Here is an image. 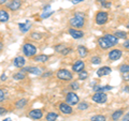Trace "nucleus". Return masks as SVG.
<instances>
[{
    "mask_svg": "<svg viewBox=\"0 0 129 121\" xmlns=\"http://www.w3.org/2000/svg\"><path fill=\"white\" fill-rule=\"evenodd\" d=\"M69 24H70L71 28L82 29L84 25H85V14L82 13V12H75L74 15L70 18Z\"/></svg>",
    "mask_w": 129,
    "mask_h": 121,
    "instance_id": "f257e3e1",
    "label": "nucleus"
},
{
    "mask_svg": "<svg viewBox=\"0 0 129 121\" xmlns=\"http://www.w3.org/2000/svg\"><path fill=\"white\" fill-rule=\"evenodd\" d=\"M23 54H24V56H26L28 58L35 57V56L37 55V47H36L34 44L26 42L23 45Z\"/></svg>",
    "mask_w": 129,
    "mask_h": 121,
    "instance_id": "f03ea898",
    "label": "nucleus"
},
{
    "mask_svg": "<svg viewBox=\"0 0 129 121\" xmlns=\"http://www.w3.org/2000/svg\"><path fill=\"white\" fill-rule=\"evenodd\" d=\"M56 76L59 80H62V82H70L73 78V74L66 69H59L56 73Z\"/></svg>",
    "mask_w": 129,
    "mask_h": 121,
    "instance_id": "7ed1b4c3",
    "label": "nucleus"
},
{
    "mask_svg": "<svg viewBox=\"0 0 129 121\" xmlns=\"http://www.w3.org/2000/svg\"><path fill=\"white\" fill-rule=\"evenodd\" d=\"M95 21L97 25H104L107 24L109 21V13L108 12H104V11H99L98 13L96 14V17H95Z\"/></svg>",
    "mask_w": 129,
    "mask_h": 121,
    "instance_id": "20e7f679",
    "label": "nucleus"
},
{
    "mask_svg": "<svg viewBox=\"0 0 129 121\" xmlns=\"http://www.w3.org/2000/svg\"><path fill=\"white\" fill-rule=\"evenodd\" d=\"M79 102H80V98L74 91H71V92H69V93H67L66 103H68L71 106H74V105H78Z\"/></svg>",
    "mask_w": 129,
    "mask_h": 121,
    "instance_id": "39448f33",
    "label": "nucleus"
},
{
    "mask_svg": "<svg viewBox=\"0 0 129 121\" xmlns=\"http://www.w3.org/2000/svg\"><path fill=\"white\" fill-rule=\"evenodd\" d=\"M91 100L95 103L104 104L108 101V94L106 92H95V94L91 96Z\"/></svg>",
    "mask_w": 129,
    "mask_h": 121,
    "instance_id": "423d86ee",
    "label": "nucleus"
},
{
    "mask_svg": "<svg viewBox=\"0 0 129 121\" xmlns=\"http://www.w3.org/2000/svg\"><path fill=\"white\" fill-rule=\"evenodd\" d=\"M122 55H123V51L120 49H118V48H113L110 53H109L108 58L110 61H116V60H118L122 57Z\"/></svg>",
    "mask_w": 129,
    "mask_h": 121,
    "instance_id": "0eeeda50",
    "label": "nucleus"
},
{
    "mask_svg": "<svg viewBox=\"0 0 129 121\" xmlns=\"http://www.w3.org/2000/svg\"><path fill=\"white\" fill-rule=\"evenodd\" d=\"M22 71L25 73H29V74H34V75H41L42 74V69L38 68V67H26V68H22Z\"/></svg>",
    "mask_w": 129,
    "mask_h": 121,
    "instance_id": "6e6552de",
    "label": "nucleus"
},
{
    "mask_svg": "<svg viewBox=\"0 0 129 121\" xmlns=\"http://www.w3.org/2000/svg\"><path fill=\"white\" fill-rule=\"evenodd\" d=\"M59 110L61 111V114H63V115H71L72 112H73L72 106L66 102H61L59 104Z\"/></svg>",
    "mask_w": 129,
    "mask_h": 121,
    "instance_id": "1a4fd4ad",
    "label": "nucleus"
},
{
    "mask_svg": "<svg viewBox=\"0 0 129 121\" xmlns=\"http://www.w3.org/2000/svg\"><path fill=\"white\" fill-rule=\"evenodd\" d=\"M84 69H85V62H84L83 60H76V61L72 64V71H73L74 73H80Z\"/></svg>",
    "mask_w": 129,
    "mask_h": 121,
    "instance_id": "9d476101",
    "label": "nucleus"
},
{
    "mask_svg": "<svg viewBox=\"0 0 129 121\" xmlns=\"http://www.w3.org/2000/svg\"><path fill=\"white\" fill-rule=\"evenodd\" d=\"M68 33H69L73 39H76V40L82 39L84 37V32L81 29H75V28H70V29L68 30Z\"/></svg>",
    "mask_w": 129,
    "mask_h": 121,
    "instance_id": "9b49d317",
    "label": "nucleus"
},
{
    "mask_svg": "<svg viewBox=\"0 0 129 121\" xmlns=\"http://www.w3.org/2000/svg\"><path fill=\"white\" fill-rule=\"evenodd\" d=\"M98 45L100 48H102V49H109V48L113 47L112 44L108 41L107 38H104V37H101V38L98 39Z\"/></svg>",
    "mask_w": 129,
    "mask_h": 121,
    "instance_id": "f8f14e48",
    "label": "nucleus"
},
{
    "mask_svg": "<svg viewBox=\"0 0 129 121\" xmlns=\"http://www.w3.org/2000/svg\"><path fill=\"white\" fill-rule=\"evenodd\" d=\"M28 117L31 118L32 120H40L43 117V111L41 109H32L28 114Z\"/></svg>",
    "mask_w": 129,
    "mask_h": 121,
    "instance_id": "ddd939ff",
    "label": "nucleus"
},
{
    "mask_svg": "<svg viewBox=\"0 0 129 121\" xmlns=\"http://www.w3.org/2000/svg\"><path fill=\"white\" fill-rule=\"evenodd\" d=\"M21 7H22L21 0H11V1L8 3V9H10L11 11H17Z\"/></svg>",
    "mask_w": 129,
    "mask_h": 121,
    "instance_id": "4468645a",
    "label": "nucleus"
},
{
    "mask_svg": "<svg viewBox=\"0 0 129 121\" xmlns=\"http://www.w3.org/2000/svg\"><path fill=\"white\" fill-rule=\"evenodd\" d=\"M111 72H112V69L110 67H101L97 71V76L98 77H103V76L111 74Z\"/></svg>",
    "mask_w": 129,
    "mask_h": 121,
    "instance_id": "2eb2a0df",
    "label": "nucleus"
},
{
    "mask_svg": "<svg viewBox=\"0 0 129 121\" xmlns=\"http://www.w3.org/2000/svg\"><path fill=\"white\" fill-rule=\"evenodd\" d=\"M25 64H26V59L25 57H22V56H17L13 60V66L15 68H24Z\"/></svg>",
    "mask_w": 129,
    "mask_h": 121,
    "instance_id": "dca6fc26",
    "label": "nucleus"
},
{
    "mask_svg": "<svg viewBox=\"0 0 129 121\" xmlns=\"http://www.w3.org/2000/svg\"><path fill=\"white\" fill-rule=\"evenodd\" d=\"M76 51H78V55H79L80 58H85V57H87V56H88V49L85 46H83V45L78 46V49H76Z\"/></svg>",
    "mask_w": 129,
    "mask_h": 121,
    "instance_id": "f3484780",
    "label": "nucleus"
},
{
    "mask_svg": "<svg viewBox=\"0 0 129 121\" xmlns=\"http://www.w3.org/2000/svg\"><path fill=\"white\" fill-rule=\"evenodd\" d=\"M48 59H50V56L44 55V54H41V55L35 56V57H34V61L39 62V63H44V62L48 61Z\"/></svg>",
    "mask_w": 129,
    "mask_h": 121,
    "instance_id": "a211bd4d",
    "label": "nucleus"
},
{
    "mask_svg": "<svg viewBox=\"0 0 129 121\" xmlns=\"http://www.w3.org/2000/svg\"><path fill=\"white\" fill-rule=\"evenodd\" d=\"M103 37H104V38H107V39H108V41H109V42H110V43L112 44V45H113V46H115V45H117V44H118V39H117V38H116V37H115V35H114V34L106 33V34H104V35H103Z\"/></svg>",
    "mask_w": 129,
    "mask_h": 121,
    "instance_id": "6ab92c4d",
    "label": "nucleus"
},
{
    "mask_svg": "<svg viewBox=\"0 0 129 121\" xmlns=\"http://www.w3.org/2000/svg\"><path fill=\"white\" fill-rule=\"evenodd\" d=\"M92 89H94L95 92H106L109 90H112L113 87L112 86H100V85H97V86H95Z\"/></svg>",
    "mask_w": 129,
    "mask_h": 121,
    "instance_id": "aec40b11",
    "label": "nucleus"
},
{
    "mask_svg": "<svg viewBox=\"0 0 129 121\" xmlns=\"http://www.w3.org/2000/svg\"><path fill=\"white\" fill-rule=\"evenodd\" d=\"M9 19H10L9 13H8L6 10H3V9L0 10V23H7Z\"/></svg>",
    "mask_w": 129,
    "mask_h": 121,
    "instance_id": "412c9836",
    "label": "nucleus"
},
{
    "mask_svg": "<svg viewBox=\"0 0 129 121\" xmlns=\"http://www.w3.org/2000/svg\"><path fill=\"white\" fill-rule=\"evenodd\" d=\"M19 30H21L23 33H26L27 31H29V29L31 28V24H30V22L29 21H27L26 23H24V24H19Z\"/></svg>",
    "mask_w": 129,
    "mask_h": 121,
    "instance_id": "4be33fe9",
    "label": "nucleus"
},
{
    "mask_svg": "<svg viewBox=\"0 0 129 121\" xmlns=\"http://www.w3.org/2000/svg\"><path fill=\"white\" fill-rule=\"evenodd\" d=\"M123 115H124V110L123 109H117V110H115L114 112L112 114V120L113 121H117V120H119L120 118L123 117Z\"/></svg>",
    "mask_w": 129,
    "mask_h": 121,
    "instance_id": "5701e85b",
    "label": "nucleus"
},
{
    "mask_svg": "<svg viewBox=\"0 0 129 121\" xmlns=\"http://www.w3.org/2000/svg\"><path fill=\"white\" fill-rule=\"evenodd\" d=\"M27 103H28V101L26 99H19L15 102V107L17 109H22V108H24L27 105Z\"/></svg>",
    "mask_w": 129,
    "mask_h": 121,
    "instance_id": "b1692460",
    "label": "nucleus"
},
{
    "mask_svg": "<svg viewBox=\"0 0 129 121\" xmlns=\"http://www.w3.org/2000/svg\"><path fill=\"white\" fill-rule=\"evenodd\" d=\"M45 119H46V121H56L58 119V114L57 112H54V111H51L45 116Z\"/></svg>",
    "mask_w": 129,
    "mask_h": 121,
    "instance_id": "393cba45",
    "label": "nucleus"
},
{
    "mask_svg": "<svg viewBox=\"0 0 129 121\" xmlns=\"http://www.w3.org/2000/svg\"><path fill=\"white\" fill-rule=\"evenodd\" d=\"M25 77H26V74H25V72H23V71H19L13 75V79H15V80H23V79H25Z\"/></svg>",
    "mask_w": 129,
    "mask_h": 121,
    "instance_id": "a878e982",
    "label": "nucleus"
},
{
    "mask_svg": "<svg viewBox=\"0 0 129 121\" xmlns=\"http://www.w3.org/2000/svg\"><path fill=\"white\" fill-rule=\"evenodd\" d=\"M89 107V104H88L87 102H85V101H84V102H79V104H78V109L79 110H86L87 108Z\"/></svg>",
    "mask_w": 129,
    "mask_h": 121,
    "instance_id": "bb28decb",
    "label": "nucleus"
},
{
    "mask_svg": "<svg viewBox=\"0 0 129 121\" xmlns=\"http://www.w3.org/2000/svg\"><path fill=\"white\" fill-rule=\"evenodd\" d=\"M90 121H107V117L103 115H95L91 117Z\"/></svg>",
    "mask_w": 129,
    "mask_h": 121,
    "instance_id": "cd10ccee",
    "label": "nucleus"
},
{
    "mask_svg": "<svg viewBox=\"0 0 129 121\" xmlns=\"http://www.w3.org/2000/svg\"><path fill=\"white\" fill-rule=\"evenodd\" d=\"M114 35L117 39H124V40L127 39V33L125 31H115Z\"/></svg>",
    "mask_w": 129,
    "mask_h": 121,
    "instance_id": "c85d7f7f",
    "label": "nucleus"
},
{
    "mask_svg": "<svg viewBox=\"0 0 129 121\" xmlns=\"http://www.w3.org/2000/svg\"><path fill=\"white\" fill-rule=\"evenodd\" d=\"M78 77H79V80H85L88 77V73L85 70H83V71H81L80 73H78Z\"/></svg>",
    "mask_w": 129,
    "mask_h": 121,
    "instance_id": "c756f323",
    "label": "nucleus"
},
{
    "mask_svg": "<svg viewBox=\"0 0 129 121\" xmlns=\"http://www.w3.org/2000/svg\"><path fill=\"white\" fill-rule=\"evenodd\" d=\"M42 33H40V32H32V33H30V38L36 40V41H39V40L42 39Z\"/></svg>",
    "mask_w": 129,
    "mask_h": 121,
    "instance_id": "7c9ffc66",
    "label": "nucleus"
},
{
    "mask_svg": "<svg viewBox=\"0 0 129 121\" xmlns=\"http://www.w3.org/2000/svg\"><path fill=\"white\" fill-rule=\"evenodd\" d=\"M90 62L92 64H95V66H98V64L101 63V58H100L99 56H94V57H91Z\"/></svg>",
    "mask_w": 129,
    "mask_h": 121,
    "instance_id": "2f4dec72",
    "label": "nucleus"
},
{
    "mask_svg": "<svg viewBox=\"0 0 129 121\" xmlns=\"http://www.w3.org/2000/svg\"><path fill=\"white\" fill-rule=\"evenodd\" d=\"M69 87H70V89L72 91H76V90H79L80 89V84L78 82H72L70 85H69Z\"/></svg>",
    "mask_w": 129,
    "mask_h": 121,
    "instance_id": "473e14b6",
    "label": "nucleus"
},
{
    "mask_svg": "<svg viewBox=\"0 0 129 121\" xmlns=\"http://www.w3.org/2000/svg\"><path fill=\"white\" fill-rule=\"evenodd\" d=\"M119 72L122 74L129 72V64H122V66L119 67Z\"/></svg>",
    "mask_w": 129,
    "mask_h": 121,
    "instance_id": "72a5a7b5",
    "label": "nucleus"
},
{
    "mask_svg": "<svg viewBox=\"0 0 129 121\" xmlns=\"http://www.w3.org/2000/svg\"><path fill=\"white\" fill-rule=\"evenodd\" d=\"M64 48H66V45H64V44H59V45H57L55 47V50L57 51V53H61V51L64 49Z\"/></svg>",
    "mask_w": 129,
    "mask_h": 121,
    "instance_id": "f704fd0d",
    "label": "nucleus"
},
{
    "mask_svg": "<svg viewBox=\"0 0 129 121\" xmlns=\"http://www.w3.org/2000/svg\"><path fill=\"white\" fill-rule=\"evenodd\" d=\"M71 51H72V48H71V47H67V46H66V48H64V49H63L60 54H61L62 56H67L68 54H70Z\"/></svg>",
    "mask_w": 129,
    "mask_h": 121,
    "instance_id": "c9c22d12",
    "label": "nucleus"
},
{
    "mask_svg": "<svg viewBox=\"0 0 129 121\" xmlns=\"http://www.w3.org/2000/svg\"><path fill=\"white\" fill-rule=\"evenodd\" d=\"M53 13H54L53 11H51V12H44V13L42 14V16H41V17H42V18H47L48 16H51V15L53 14Z\"/></svg>",
    "mask_w": 129,
    "mask_h": 121,
    "instance_id": "e433bc0d",
    "label": "nucleus"
},
{
    "mask_svg": "<svg viewBox=\"0 0 129 121\" xmlns=\"http://www.w3.org/2000/svg\"><path fill=\"white\" fill-rule=\"evenodd\" d=\"M6 99V94H5V91L2 89H0V102H2L3 100Z\"/></svg>",
    "mask_w": 129,
    "mask_h": 121,
    "instance_id": "4c0bfd02",
    "label": "nucleus"
},
{
    "mask_svg": "<svg viewBox=\"0 0 129 121\" xmlns=\"http://www.w3.org/2000/svg\"><path fill=\"white\" fill-rule=\"evenodd\" d=\"M123 47L125 48V49L129 50V40H125V42L123 43Z\"/></svg>",
    "mask_w": 129,
    "mask_h": 121,
    "instance_id": "58836bf2",
    "label": "nucleus"
},
{
    "mask_svg": "<svg viewBox=\"0 0 129 121\" xmlns=\"http://www.w3.org/2000/svg\"><path fill=\"white\" fill-rule=\"evenodd\" d=\"M123 79L125 82H129V72L127 73H123Z\"/></svg>",
    "mask_w": 129,
    "mask_h": 121,
    "instance_id": "ea45409f",
    "label": "nucleus"
},
{
    "mask_svg": "<svg viewBox=\"0 0 129 121\" xmlns=\"http://www.w3.org/2000/svg\"><path fill=\"white\" fill-rule=\"evenodd\" d=\"M6 112H7V109H6L5 107H0V116H1V115H5Z\"/></svg>",
    "mask_w": 129,
    "mask_h": 121,
    "instance_id": "a19ab883",
    "label": "nucleus"
},
{
    "mask_svg": "<svg viewBox=\"0 0 129 121\" xmlns=\"http://www.w3.org/2000/svg\"><path fill=\"white\" fill-rule=\"evenodd\" d=\"M103 8H110L111 7V2H104V3H102V5H101Z\"/></svg>",
    "mask_w": 129,
    "mask_h": 121,
    "instance_id": "79ce46f5",
    "label": "nucleus"
},
{
    "mask_svg": "<svg viewBox=\"0 0 129 121\" xmlns=\"http://www.w3.org/2000/svg\"><path fill=\"white\" fill-rule=\"evenodd\" d=\"M123 121H129V111L123 117Z\"/></svg>",
    "mask_w": 129,
    "mask_h": 121,
    "instance_id": "37998d69",
    "label": "nucleus"
},
{
    "mask_svg": "<svg viewBox=\"0 0 129 121\" xmlns=\"http://www.w3.org/2000/svg\"><path fill=\"white\" fill-rule=\"evenodd\" d=\"M84 0H71V2L73 3V5H78V3H80V2H83Z\"/></svg>",
    "mask_w": 129,
    "mask_h": 121,
    "instance_id": "c03bdc74",
    "label": "nucleus"
},
{
    "mask_svg": "<svg viewBox=\"0 0 129 121\" xmlns=\"http://www.w3.org/2000/svg\"><path fill=\"white\" fill-rule=\"evenodd\" d=\"M7 79V75L3 73V74H1V77H0V80H6Z\"/></svg>",
    "mask_w": 129,
    "mask_h": 121,
    "instance_id": "a18cd8bd",
    "label": "nucleus"
},
{
    "mask_svg": "<svg viewBox=\"0 0 129 121\" xmlns=\"http://www.w3.org/2000/svg\"><path fill=\"white\" fill-rule=\"evenodd\" d=\"M124 91L126 92V93H129V86H125V88H124Z\"/></svg>",
    "mask_w": 129,
    "mask_h": 121,
    "instance_id": "49530a36",
    "label": "nucleus"
},
{
    "mask_svg": "<svg viewBox=\"0 0 129 121\" xmlns=\"http://www.w3.org/2000/svg\"><path fill=\"white\" fill-rule=\"evenodd\" d=\"M7 2V0H0V6H2V5H5V3Z\"/></svg>",
    "mask_w": 129,
    "mask_h": 121,
    "instance_id": "de8ad7c7",
    "label": "nucleus"
},
{
    "mask_svg": "<svg viewBox=\"0 0 129 121\" xmlns=\"http://www.w3.org/2000/svg\"><path fill=\"white\" fill-rule=\"evenodd\" d=\"M98 2L102 5V3H104V2H108V0H98Z\"/></svg>",
    "mask_w": 129,
    "mask_h": 121,
    "instance_id": "09e8293b",
    "label": "nucleus"
},
{
    "mask_svg": "<svg viewBox=\"0 0 129 121\" xmlns=\"http://www.w3.org/2000/svg\"><path fill=\"white\" fill-rule=\"evenodd\" d=\"M2 48H3V43H2V42H0V51L2 50Z\"/></svg>",
    "mask_w": 129,
    "mask_h": 121,
    "instance_id": "8fccbe9b",
    "label": "nucleus"
},
{
    "mask_svg": "<svg viewBox=\"0 0 129 121\" xmlns=\"http://www.w3.org/2000/svg\"><path fill=\"white\" fill-rule=\"evenodd\" d=\"M3 121H12V120H11L10 118H6V119H5V120H3Z\"/></svg>",
    "mask_w": 129,
    "mask_h": 121,
    "instance_id": "3c124183",
    "label": "nucleus"
},
{
    "mask_svg": "<svg viewBox=\"0 0 129 121\" xmlns=\"http://www.w3.org/2000/svg\"><path fill=\"white\" fill-rule=\"evenodd\" d=\"M126 28H127V29H129V22L126 24Z\"/></svg>",
    "mask_w": 129,
    "mask_h": 121,
    "instance_id": "603ef678",
    "label": "nucleus"
}]
</instances>
